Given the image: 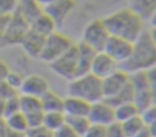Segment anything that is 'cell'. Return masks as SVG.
Wrapping results in <instances>:
<instances>
[{
  "mask_svg": "<svg viewBox=\"0 0 156 137\" xmlns=\"http://www.w3.org/2000/svg\"><path fill=\"white\" fill-rule=\"evenodd\" d=\"M111 36L134 43L146 31L144 21L129 8L121 9L102 19Z\"/></svg>",
  "mask_w": 156,
  "mask_h": 137,
  "instance_id": "1",
  "label": "cell"
},
{
  "mask_svg": "<svg viewBox=\"0 0 156 137\" xmlns=\"http://www.w3.org/2000/svg\"><path fill=\"white\" fill-rule=\"evenodd\" d=\"M156 66V46L149 30H146L135 41L129 57L119 66L126 74L148 71Z\"/></svg>",
  "mask_w": 156,
  "mask_h": 137,
  "instance_id": "2",
  "label": "cell"
},
{
  "mask_svg": "<svg viewBox=\"0 0 156 137\" xmlns=\"http://www.w3.org/2000/svg\"><path fill=\"white\" fill-rule=\"evenodd\" d=\"M67 92L68 96L80 98L90 104L103 99L101 80L90 72L69 81Z\"/></svg>",
  "mask_w": 156,
  "mask_h": 137,
  "instance_id": "3",
  "label": "cell"
},
{
  "mask_svg": "<svg viewBox=\"0 0 156 137\" xmlns=\"http://www.w3.org/2000/svg\"><path fill=\"white\" fill-rule=\"evenodd\" d=\"M74 43L70 37L60 32H53L45 38L43 50L41 52L38 59L45 63L51 64L55 59H58L61 55L67 52Z\"/></svg>",
  "mask_w": 156,
  "mask_h": 137,
  "instance_id": "4",
  "label": "cell"
},
{
  "mask_svg": "<svg viewBox=\"0 0 156 137\" xmlns=\"http://www.w3.org/2000/svg\"><path fill=\"white\" fill-rule=\"evenodd\" d=\"M129 84L133 89V103L141 114L144 110L154 103L149 89L146 71L134 72L129 74Z\"/></svg>",
  "mask_w": 156,
  "mask_h": 137,
  "instance_id": "5",
  "label": "cell"
},
{
  "mask_svg": "<svg viewBox=\"0 0 156 137\" xmlns=\"http://www.w3.org/2000/svg\"><path fill=\"white\" fill-rule=\"evenodd\" d=\"M109 36L111 35L102 19H94L84 28L81 41L96 52H102Z\"/></svg>",
  "mask_w": 156,
  "mask_h": 137,
  "instance_id": "6",
  "label": "cell"
},
{
  "mask_svg": "<svg viewBox=\"0 0 156 137\" xmlns=\"http://www.w3.org/2000/svg\"><path fill=\"white\" fill-rule=\"evenodd\" d=\"M30 30V23L19 13L15 12L9 18L8 25L4 31L2 46H15L20 45L23 37Z\"/></svg>",
  "mask_w": 156,
  "mask_h": 137,
  "instance_id": "7",
  "label": "cell"
},
{
  "mask_svg": "<svg viewBox=\"0 0 156 137\" xmlns=\"http://www.w3.org/2000/svg\"><path fill=\"white\" fill-rule=\"evenodd\" d=\"M49 65L52 71L56 76L68 82L78 77V59H76V44L67 52H65Z\"/></svg>",
  "mask_w": 156,
  "mask_h": 137,
  "instance_id": "8",
  "label": "cell"
},
{
  "mask_svg": "<svg viewBox=\"0 0 156 137\" xmlns=\"http://www.w3.org/2000/svg\"><path fill=\"white\" fill-rule=\"evenodd\" d=\"M87 117L91 124L107 127L115 121V107L109 104L106 100L102 99L91 103Z\"/></svg>",
  "mask_w": 156,
  "mask_h": 137,
  "instance_id": "9",
  "label": "cell"
},
{
  "mask_svg": "<svg viewBox=\"0 0 156 137\" xmlns=\"http://www.w3.org/2000/svg\"><path fill=\"white\" fill-rule=\"evenodd\" d=\"M129 74L118 68L116 71L102 79V92L103 99H111L117 96L120 92L129 84Z\"/></svg>",
  "mask_w": 156,
  "mask_h": 137,
  "instance_id": "10",
  "label": "cell"
},
{
  "mask_svg": "<svg viewBox=\"0 0 156 137\" xmlns=\"http://www.w3.org/2000/svg\"><path fill=\"white\" fill-rule=\"evenodd\" d=\"M133 48V43L119 37L109 36L103 52L113 59L118 65H121L129 57Z\"/></svg>",
  "mask_w": 156,
  "mask_h": 137,
  "instance_id": "11",
  "label": "cell"
},
{
  "mask_svg": "<svg viewBox=\"0 0 156 137\" xmlns=\"http://www.w3.org/2000/svg\"><path fill=\"white\" fill-rule=\"evenodd\" d=\"M50 89H51L50 83L47 78H45L41 74H33L25 77L21 87L19 89V94L41 98Z\"/></svg>",
  "mask_w": 156,
  "mask_h": 137,
  "instance_id": "12",
  "label": "cell"
},
{
  "mask_svg": "<svg viewBox=\"0 0 156 137\" xmlns=\"http://www.w3.org/2000/svg\"><path fill=\"white\" fill-rule=\"evenodd\" d=\"M74 6H76V0H56L53 3L44 8V12L49 17H51L56 26H60L67 19L70 13L73 11Z\"/></svg>",
  "mask_w": 156,
  "mask_h": 137,
  "instance_id": "13",
  "label": "cell"
},
{
  "mask_svg": "<svg viewBox=\"0 0 156 137\" xmlns=\"http://www.w3.org/2000/svg\"><path fill=\"white\" fill-rule=\"evenodd\" d=\"M119 68V65L104 52H97L91 63L90 74L100 80L106 78Z\"/></svg>",
  "mask_w": 156,
  "mask_h": 137,
  "instance_id": "14",
  "label": "cell"
},
{
  "mask_svg": "<svg viewBox=\"0 0 156 137\" xmlns=\"http://www.w3.org/2000/svg\"><path fill=\"white\" fill-rule=\"evenodd\" d=\"M45 38L46 37L29 30L27 35L21 41L20 47L23 48V52L28 56L32 57V59H38L39 55H41V50H43Z\"/></svg>",
  "mask_w": 156,
  "mask_h": 137,
  "instance_id": "15",
  "label": "cell"
},
{
  "mask_svg": "<svg viewBox=\"0 0 156 137\" xmlns=\"http://www.w3.org/2000/svg\"><path fill=\"white\" fill-rule=\"evenodd\" d=\"M76 59H78V77L89 74L91 63L97 52L84 43L76 44Z\"/></svg>",
  "mask_w": 156,
  "mask_h": 137,
  "instance_id": "16",
  "label": "cell"
},
{
  "mask_svg": "<svg viewBox=\"0 0 156 137\" xmlns=\"http://www.w3.org/2000/svg\"><path fill=\"white\" fill-rule=\"evenodd\" d=\"M90 107V103L76 98L73 96H67L64 98L63 113L68 117L87 116Z\"/></svg>",
  "mask_w": 156,
  "mask_h": 137,
  "instance_id": "17",
  "label": "cell"
},
{
  "mask_svg": "<svg viewBox=\"0 0 156 137\" xmlns=\"http://www.w3.org/2000/svg\"><path fill=\"white\" fill-rule=\"evenodd\" d=\"M56 27V23L44 11L30 23V30L44 37L49 36L50 34L55 32Z\"/></svg>",
  "mask_w": 156,
  "mask_h": 137,
  "instance_id": "18",
  "label": "cell"
},
{
  "mask_svg": "<svg viewBox=\"0 0 156 137\" xmlns=\"http://www.w3.org/2000/svg\"><path fill=\"white\" fill-rule=\"evenodd\" d=\"M129 9L146 23L156 12V0H129Z\"/></svg>",
  "mask_w": 156,
  "mask_h": 137,
  "instance_id": "19",
  "label": "cell"
},
{
  "mask_svg": "<svg viewBox=\"0 0 156 137\" xmlns=\"http://www.w3.org/2000/svg\"><path fill=\"white\" fill-rule=\"evenodd\" d=\"M43 11L44 9L37 2V0H18L16 12L19 13L27 21H29V23L41 13H43Z\"/></svg>",
  "mask_w": 156,
  "mask_h": 137,
  "instance_id": "20",
  "label": "cell"
},
{
  "mask_svg": "<svg viewBox=\"0 0 156 137\" xmlns=\"http://www.w3.org/2000/svg\"><path fill=\"white\" fill-rule=\"evenodd\" d=\"M41 104L44 113L51 112H63L64 98L61 97L58 92L50 89L41 97Z\"/></svg>",
  "mask_w": 156,
  "mask_h": 137,
  "instance_id": "21",
  "label": "cell"
},
{
  "mask_svg": "<svg viewBox=\"0 0 156 137\" xmlns=\"http://www.w3.org/2000/svg\"><path fill=\"white\" fill-rule=\"evenodd\" d=\"M4 124H5V127L9 130L14 132H18V133L27 134V132L29 131L27 119H26L25 115L21 112L6 117L4 119Z\"/></svg>",
  "mask_w": 156,
  "mask_h": 137,
  "instance_id": "22",
  "label": "cell"
},
{
  "mask_svg": "<svg viewBox=\"0 0 156 137\" xmlns=\"http://www.w3.org/2000/svg\"><path fill=\"white\" fill-rule=\"evenodd\" d=\"M66 124V116L63 112H51L44 114L43 127L49 132L53 133L54 131Z\"/></svg>",
  "mask_w": 156,
  "mask_h": 137,
  "instance_id": "23",
  "label": "cell"
},
{
  "mask_svg": "<svg viewBox=\"0 0 156 137\" xmlns=\"http://www.w3.org/2000/svg\"><path fill=\"white\" fill-rule=\"evenodd\" d=\"M139 114V110L133 102L122 103L115 107V121L122 123Z\"/></svg>",
  "mask_w": 156,
  "mask_h": 137,
  "instance_id": "24",
  "label": "cell"
},
{
  "mask_svg": "<svg viewBox=\"0 0 156 137\" xmlns=\"http://www.w3.org/2000/svg\"><path fill=\"white\" fill-rule=\"evenodd\" d=\"M19 106H20V112L25 116L37 112H44L41 109V99L32 96L19 94Z\"/></svg>",
  "mask_w": 156,
  "mask_h": 137,
  "instance_id": "25",
  "label": "cell"
},
{
  "mask_svg": "<svg viewBox=\"0 0 156 137\" xmlns=\"http://www.w3.org/2000/svg\"><path fill=\"white\" fill-rule=\"evenodd\" d=\"M66 124L79 137H82L91 125L87 116L68 117L66 116Z\"/></svg>",
  "mask_w": 156,
  "mask_h": 137,
  "instance_id": "26",
  "label": "cell"
},
{
  "mask_svg": "<svg viewBox=\"0 0 156 137\" xmlns=\"http://www.w3.org/2000/svg\"><path fill=\"white\" fill-rule=\"evenodd\" d=\"M121 124L123 128L125 137H135L141 130H144L147 127L144 118L141 117V114L129 119L125 122H122Z\"/></svg>",
  "mask_w": 156,
  "mask_h": 137,
  "instance_id": "27",
  "label": "cell"
},
{
  "mask_svg": "<svg viewBox=\"0 0 156 137\" xmlns=\"http://www.w3.org/2000/svg\"><path fill=\"white\" fill-rule=\"evenodd\" d=\"M18 0H0V15L11 16L17 10Z\"/></svg>",
  "mask_w": 156,
  "mask_h": 137,
  "instance_id": "28",
  "label": "cell"
},
{
  "mask_svg": "<svg viewBox=\"0 0 156 137\" xmlns=\"http://www.w3.org/2000/svg\"><path fill=\"white\" fill-rule=\"evenodd\" d=\"M19 92L15 88H13L5 80L0 82V100L6 101L13 97L18 96Z\"/></svg>",
  "mask_w": 156,
  "mask_h": 137,
  "instance_id": "29",
  "label": "cell"
},
{
  "mask_svg": "<svg viewBox=\"0 0 156 137\" xmlns=\"http://www.w3.org/2000/svg\"><path fill=\"white\" fill-rule=\"evenodd\" d=\"M20 112V106H19V95L16 97H13V98L9 99V100L4 101V114L5 117L11 116L13 114H16V113Z\"/></svg>",
  "mask_w": 156,
  "mask_h": 137,
  "instance_id": "30",
  "label": "cell"
},
{
  "mask_svg": "<svg viewBox=\"0 0 156 137\" xmlns=\"http://www.w3.org/2000/svg\"><path fill=\"white\" fill-rule=\"evenodd\" d=\"M23 79H25V77H23L20 72L11 70L10 74H9L8 77H6L5 81L10 84L13 88H15V89L19 92V89H20V87H21V84L23 82Z\"/></svg>",
  "mask_w": 156,
  "mask_h": 137,
  "instance_id": "31",
  "label": "cell"
},
{
  "mask_svg": "<svg viewBox=\"0 0 156 137\" xmlns=\"http://www.w3.org/2000/svg\"><path fill=\"white\" fill-rule=\"evenodd\" d=\"M105 132H106V137H125L122 124L117 121H114L105 127Z\"/></svg>",
  "mask_w": 156,
  "mask_h": 137,
  "instance_id": "32",
  "label": "cell"
},
{
  "mask_svg": "<svg viewBox=\"0 0 156 137\" xmlns=\"http://www.w3.org/2000/svg\"><path fill=\"white\" fill-rule=\"evenodd\" d=\"M146 74H147L149 89H150L153 102L156 103V66L151 68V69H149L148 71H146Z\"/></svg>",
  "mask_w": 156,
  "mask_h": 137,
  "instance_id": "33",
  "label": "cell"
},
{
  "mask_svg": "<svg viewBox=\"0 0 156 137\" xmlns=\"http://www.w3.org/2000/svg\"><path fill=\"white\" fill-rule=\"evenodd\" d=\"M82 137H106L105 127L91 124L90 127H89V129L86 131V133Z\"/></svg>",
  "mask_w": 156,
  "mask_h": 137,
  "instance_id": "34",
  "label": "cell"
},
{
  "mask_svg": "<svg viewBox=\"0 0 156 137\" xmlns=\"http://www.w3.org/2000/svg\"><path fill=\"white\" fill-rule=\"evenodd\" d=\"M27 136L29 137H52V133L48 131L43 125L35 129H30L27 132Z\"/></svg>",
  "mask_w": 156,
  "mask_h": 137,
  "instance_id": "35",
  "label": "cell"
},
{
  "mask_svg": "<svg viewBox=\"0 0 156 137\" xmlns=\"http://www.w3.org/2000/svg\"><path fill=\"white\" fill-rule=\"evenodd\" d=\"M52 137H79V136L67 124H65L62 128H60L58 130L54 131L52 133Z\"/></svg>",
  "mask_w": 156,
  "mask_h": 137,
  "instance_id": "36",
  "label": "cell"
},
{
  "mask_svg": "<svg viewBox=\"0 0 156 137\" xmlns=\"http://www.w3.org/2000/svg\"><path fill=\"white\" fill-rule=\"evenodd\" d=\"M10 71H11V68L9 66V64L3 59L0 57V82L5 80L8 74H10Z\"/></svg>",
  "mask_w": 156,
  "mask_h": 137,
  "instance_id": "37",
  "label": "cell"
},
{
  "mask_svg": "<svg viewBox=\"0 0 156 137\" xmlns=\"http://www.w3.org/2000/svg\"><path fill=\"white\" fill-rule=\"evenodd\" d=\"M10 16H1L0 15V45H1L2 38H3L4 31H5L6 25H8V21Z\"/></svg>",
  "mask_w": 156,
  "mask_h": 137,
  "instance_id": "38",
  "label": "cell"
},
{
  "mask_svg": "<svg viewBox=\"0 0 156 137\" xmlns=\"http://www.w3.org/2000/svg\"><path fill=\"white\" fill-rule=\"evenodd\" d=\"M135 137H153V136H152V134H151L150 130L148 129V127H146L144 130H141V131H140Z\"/></svg>",
  "mask_w": 156,
  "mask_h": 137,
  "instance_id": "39",
  "label": "cell"
},
{
  "mask_svg": "<svg viewBox=\"0 0 156 137\" xmlns=\"http://www.w3.org/2000/svg\"><path fill=\"white\" fill-rule=\"evenodd\" d=\"M4 117H5V114H4V101L0 100V121H3Z\"/></svg>",
  "mask_w": 156,
  "mask_h": 137,
  "instance_id": "40",
  "label": "cell"
},
{
  "mask_svg": "<svg viewBox=\"0 0 156 137\" xmlns=\"http://www.w3.org/2000/svg\"><path fill=\"white\" fill-rule=\"evenodd\" d=\"M54 1H56V0H37V2H38L39 4H41V8H46L47 5H49V4L53 3Z\"/></svg>",
  "mask_w": 156,
  "mask_h": 137,
  "instance_id": "41",
  "label": "cell"
},
{
  "mask_svg": "<svg viewBox=\"0 0 156 137\" xmlns=\"http://www.w3.org/2000/svg\"><path fill=\"white\" fill-rule=\"evenodd\" d=\"M149 23H150L151 28L156 29V12L152 15V16H151V18L149 19Z\"/></svg>",
  "mask_w": 156,
  "mask_h": 137,
  "instance_id": "42",
  "label": "cell"
},
{
  "mask_svg": "<svg viewBox=\"0 0 156 137\" xmlns=\"http://www.w3.org/2000/svg\"><path fill=\"white\" fill-rule=\"evenodd\" d=\"M149 32H150L151 38H152L153 43H154V44H155V46H156V29L151 28L150 30H149Z\"/></svg>",
  "mask_w": 156,
  "mask_h": 137,
  "instance_id": "43",
  "label": "cell"
},
{
  "mask_svg": "<svg viewBox=\"0 0 156 137\" xmlns=\"http://www.w3.org/2000/svg\"><path fill=\"white\" fill-rule=\"evenodd\" d=\"M26 137H29V136H26Z\"/></svg>",
  "mask_w": 156,
  "mask_h": 137,
  "instance_id": "44",
  "label": "cell"
}]
</instances>
